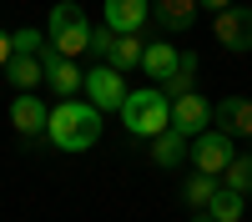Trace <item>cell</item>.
Listing matches in <instances>:
<instances>
[{"label": "cell", "mask_w": 252, "mask_h": 222, "mask_svg": "<svg viewBox=\"0 0 252 222\" xmlns=\"http://www.w3.org/2000/svg\"><path fill=\"white\" fill-rule=\"evenodd\" d=\"M51 147L56 152H91L96 141H101V111L91 106V101H81V96H71V101H56L51 106Z\"/></svg>", "instance_id": "cell-1"}, {"label": "cell", "mask_w": 252, "mask_h": 222, "mask_svg": "<svg viewBox=\"0 0 252 222\" xmlns=\"http://www.w3.org/2000/svg\"><path fill=\"white\" fill-rule=\"evenodd\" d=\"M121 121H126V131H131V136L157 141L161 131H172V101H166L161 86H136L131 96L121 101Z\"/></svg>", "instance_id": "cell-2"}, {"label": "cell", "mask_w": 252, "mask_h": 222, "mask_svg": "<svg viewBox=\"0 0 252 222\" xmlns=\"http://www.w3.org/2000/svg\"><path fill=\"white\" fill-rule=\"evenodd\" d=\"M46 46H51L56 56H66V61H76V56L91 51V15L81 10L76 0H56V5H51Z\"/></svg>", "instance_id": "cell-3"}, {"label": "cell", "mask_w": 252, "mask_h": 222, "mask_svg": "<svg viewBox=\"0 0 252 222\" xmlns=\"http://www.w3.org/2000/svg\"><path fill=\"white\" fill-rule=\"evenodd\" d=\"M237 161V141L227 136V131H202V136H192V167L197 172H207V177H222L227 167Z\"/></svg>", "instance_id": "cell-4"}, {"label": "cell", "mask_w": 252, "mask_h": 222, "mask_svg": "<svg viewBox=\"0 0 252 222\" xmlns=\"http://www.w3.org/2000/svg\"><path fill=\"white\" fill-rule=\"evenodd\" d=\"M212 35H217V46L222 51H232V56H252V5H232V10H222L212 20Z\"/></svg>", "instance_id": "cell-5"}, {"label": "cell", "mask_w": 252, "mask_h": 222, "mask_svg": "<svg viewBox=\"0 0 252 222\" xmlns=\"http://www.w3.org/2000/svg\"><path fill=\"white\" fill-rule=\"evenodd\" d=\"M91 96V106L96 111H121V101L131 96V86H126V76L121 71H111V66H91L86 71V86H81Z\"/></svg>", "instance_id": "cell-6"}, {"label": "cell", "mask_w": 252, "mask_h": 222, "mask_svg": "<svg viewBox=\"0 0 252 222\" xmlns=\"http://www.w3.org/2000/svg\"><path fill=\"white\" fill-rule=\"evenodd\" d=\"M101 26L116 35H141L152 26V0H106L101 5Z\"/></svg>", "instance_id": "cell-7"}, {"label": "cell", "mask_w": 252, "mask_h": 222, "mask_svg": "<svg viewBox=\"0 0 252 222\" xmlns=\"http://www.w3.org/2000/svg\"><path fill=\"white\" fill-rule=\"evenodd\" d=\"M10 127L20 131V136H31V141H40L51 131V106L40 101L35 91H26V96H15L10 101Z\"/></svg>", "instance_id": "cell-8"}, {"label": "cell", "mask_w": 252, "mask_h": 222, "mask_svg": "<svg viewBox=\"0 0 252 222\" xmlns=\"http://www.w3.org/2000/svg\"><path fill=\"white\" fill-rule=\"evenodd\" d=\"M172 131L177 136H202V131H212V106H207V96H177L172 101Z\"/></svg>", "instance_id": "cell-9"}, {"label": "cell", "mask_w": 252, "mask_h": 222, "mask_svg": "<svg viewBox=\"0 0 252 222\" xmlns=\"http://www.w3.org/2000/svg\"><path fill=\"white\" fill-rule=\"evenodd\" d=\"M40 66H46V86L61 96V101H71L81 86H86V71H81L76 66V61H66V56H56L51 46L46 51H40Z\"/></svg>", "instance_id": "cell-10"}, {"label": "cell", "mask_w": 252, "mask_h": 222, "mask_svg": "<svg viewBox=\"0 0 252 222\" xmlns=\"http://www.w3.org/2000/svg\"><path fill=\"white\" fill-rule=\"evenodd\" d=\"M212 121H217V131L227 136H252V96H222L217 106H212Z\"/></svg>", "instance_id": "cell-11"}, {"label": "cell", "mask_w": 252, "mask_h": 222, "mask_svg": "<svg viewBox=\"0 0 252 222\" xmlns=\"http://www.w3.org/2000/svg\"><path fill=\"white\" fill-rule=\"evenodd\" d=\"M197 0H152V26L166 31V40H172L177 31H192V20H197Z\"/></svg>", "instance_id": "cell-12"}, {"label": "cell", "mask_w": 252, "mask_h": 222, "mask_svg": "<svg viewBox=\"0 0 252 222\" xmlns=\"http://www.w3.org/2000/svg\"><path fill=\"white\" fill-rule=\"evenodd\" d=\"M177 66H182V51L172 46V40H152L146 46V56H141V71L157 81V86H166V81L177 76Z\"/></svg>", "instance_id": "cell-13"}, {"label": "cell", "mask_w": 252, "mask_h": 222, "mask_svg": "<svg viewBox=\"0 0 252 222\" xmlns=\"http://www.w3.org/2000/svg\"><path fill=\"white\" fill-rule=\"evenodd\" d=\"M5 81L15 86V96H26V91H40V86H46V66H40V56H10V66H5Z\"/></svg>", "instance_id": "cell-14"}, {"label": "cell", "mask_w": 252, "mask_h": 222, "mask_svg": "<svg viewBox=\"0 0 252 222\" xmlns=\"http://www.w3.org/2000/svg\"><path fill=\"white\" fill-rule=\"evenodd\" d=\"M152 161H157L161 172H177L182 161H192V141L177 136V131H161V136L152 141Z\"/></svg>", "instance_id": "cell-15"}, {"label": "cell", "mask_w": 252, "mask_h": 222, "mask_svg": "<svg viewBox=\"0 0 252 222\" xmlns=\"http://www.w3.org/2000/svg\"><path fill=\"white\" fill-rule=\"evenodd\" d=\"M217 187H222L217 177L197 172V177H187V187H182V202H187L192 212H207V207H212V197H217Z\"/></svg>", "instance_id": "cell-16"}, {"label": "cell", "mask_w": 252, "mask_h": 222, "mask_svg": "<svg viewBox=\"0 0 252 222\" xmlns=\"http://www.w3.org/2000/svg\"><path fill=\"white\" fill-rule=\"evenodd\" d=\"M141 56H146V40H141V35H116V51H111V61H106V66L126 76L131 66H141Z\"/></svg>", "instance_id": "cell-17"}, {"label": "cell", "mask_w": 252, "mask_h": 222, "mask_svg": "<svg viewBox=\"0 0 252 222\" xmlns=\"http://www.w3.org/2000/svg\"><path fill=\"white\" fill-rule=\"evenodd\" d=\"M192 86H197V56L192 51H182V66H177V76L166 81V101H177V96H192Z\"/></svg>", "instance_id": "cell-18"}, {"label": "cell", "mask_w": 252, "mask_h": 222, "mask_svg": "<svg viewBox=\"0 0 252 222\" xmlns=\"http://www.w3.org/2000/svg\"><path fill=\"white\" fill-rule=\"evenodd\" d=\"M242 192H232V187H217V197H212V207H207V212H212L217 222H242Z\"/></svg>", "instance_id": "cell-19"}, {"label": "cell", "mask_w": 252, "mask_h": 222, "mask_svg": "<svg viewBox=\"0 0 252 222\" xmlns=\"http://www.w3.org/2000/svg\"><path fill=\"white\" fill-rule=\"evenodd\" d=\"M40 51H46V31H35V26L10 31V56H40Z\"/></svg>", "instance_id": "cell-20"}, {"label": "cell", "mask_w": 252, "mask_h": 222, "mask_svg": "<svg viewBox=\"0 0 252 222\" xmlns=\"http://www.w3.org/2000/svg\"><path fill=\"white\" fill-rule=\"evenodd\" d=\"M222 187H232V192H242V197L252 192V157H237L232 167L222 172Z\"/></svg>", "instance_id": "cell-21"}, {"label": "cell", "mask_w": 252, "mask_h": 222, "mask_svg": "<svg viewBox=\"0 0 252 222\" xmlns=\"http://www.w3.org/2000/svg\"><path fill=\"white\" fill-rule=\"evenodd\" d=\"M111 51H116V31L91 26V56H101V66H106V61H111Z\"/></svg>", "instance_id": "cell-22"}, {"label": "cell", "mask_w": 252, "mask_h": 222, "mask_svg": "<svg viewBox=\"0 0 252 222\" xmlns=\"http://www.w3.org/2000/svg\"><path fill=\"white\" fill-rule=\"evenodd\" d=\"M202 10H212V15H222V10H232V0H197Z\"/></svg>", "instance_id": "cell-23"}, {"label": "cell", "mask_w": 252, "mask_h": 222, "mask_svg": "<svg viewBox=\"0 0 252 222\" xmlns=\"http://www.w3.org/2000/svg\"><path fill=\"white\" fill-rule=\"evenodd\" d=\"M5 66H10V35L0 31V71H5Z\"/></svg>", "instance_id": "cell-24"}, {"label": "cell", "mask_w": 252, "mask_h": 222, "mask_svg": "<svg viewBox=\"0 0 252 222\" xmlns=\"http://www.w3.org/2000/svg\"><path fill=\"white\" fill-rule=\"evenodd\" d=\"M192 222H217V217H212V212H197V217H192Z\"/></svg>", "instance_id": "cell-25"}]
</instances>
